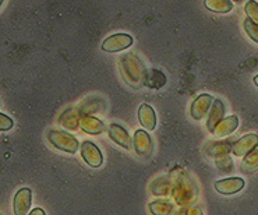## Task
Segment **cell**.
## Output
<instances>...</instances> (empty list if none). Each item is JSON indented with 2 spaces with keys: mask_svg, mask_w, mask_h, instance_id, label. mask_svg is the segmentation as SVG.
<instances>
[{
  "mask_svg": "<svg viewBox=\"0 0 258 215\" xmlns=\"http://www.w3.org/2000/svg\"><path fill=\"white\" fill-rule=\"evenodd\" d=\"M119 67L124 81L133 88H140L145 85L147 81V70L143 60L137 55L126 53L119 60Z\"/></svg>",
  "mask_w": 258,
  "mask_h": 215,
  "instance_id": "cell-1",
  "label": "cell"
},
{
  "mask_svg": "<svg viewBox=\"0 0 258 215\" xmlns=\"http://www.w3.org/2000/svg\"><path fill=\"white\" fill-rule=\"evenodd\" d=\"M197 186L194 185V182L188 175H177L176 176V183L173 186V197L176 203L184 207L196 201L197 198Z\"/></svg>",
  "mask_w": 258,
  "mask_h": 215,
  "instance_id": "cell-2",
  "label": "cell"
},
{
  "mask_svg": "<svg viewBox=\"0 0 258 215\" xmlns=\"http://www.w3.org/2000/svg\"><path fill=\"white\" fill-rule=\"evenodd\" d=\"M46 138L52 147L67 154H76L78 148H81L77 138L64 130H49Z\"/></svg>",
  "mask_w": 258,
  "mask_h": 215,
  "instance_id": "cell-3",
  "label": "cell"
},
{
  "mask_svg": "<svg viewBox=\"0 0 258 215\" xmlns=\"http://www.w3.org/2000/svg\"><path fill=\"white\" fill-rule=\"evenodd\" d=\"M133 145H134V152L140 158L144 159L150 158L154 152V141L147 130H136L133 137Z\"/></svg>",
  "mask_w": 258,
  "mask_h": 215,
  "instance_id": "cell-4",
  "label": "cell"
},
{
  "mask_svg": "<svg viewBox=\"0 0 258 215\" xmlns=\"http://www.w3.org/2000/svg\"><path fill=\"white\" fill-rule=\"evenodd\" d=\"M133 36L128 34H113L102 42V50L108 53H116L126 50L133 45Z\"/></svg>",
  "mask_w": 258,
  "mask_h": 215,
  "instance_id": "cell-5",
  "label": "cell"
},
{
  "mask_svg": "<svg viewBox=\"0 0 258 215\" xmlns=\"http://www.w3.org/2000/svg\"><path fill=\"white\" fill-rule=\"evenodd\" d=\"M214 96L210 94H200V95L192 101L190 107V115L194 120H201L205 115L210 114L211 107L214 105Z\"/></svg>",
  "mask_w": 258,
  "mask_h": 215,
  "instance_id": "cell-6",
  "label": "cell"
},
{
  "mask_svg": "<svg viewBox=\"0 0 258 215\" xmlns=\"http://www.w3.org/2000/svg\"><path fill=\"white\" fill-rule=\"evenodd\" d=\"M81 156L88 164L91 168H101L103 164V155L101 149L98 145L92 143V141H84L81 144Z\"/></svg>",
  "mask_w": 258,
  "mask_h": 215,
  "instance_id": "cell-7",
  "label": "cell"
},
{
  "mask_svg": "<svg viewBox=\"0 0 258 215\" xmlns=\"http://www.w3.org/2000/svg\"><path fill=\"white\" fill-rule=\"evenodd\" d=\"M258 147V136L257 134H246L240 137L230 147V152L236 156H246L251 152L252 149Z\"/></svg>",
  "mask_w": 258,
  "mask_h": 215,
  "instance_id": "cell-8",
  "label": "cell"
},
{
  "mask_svg": "<svg viewBox=\"0 0 258 215\" xmlns=\"http://www.w3.org/2000/svg\"><path fill=\"white\" fill-rule=\"evenodd\" d=\"M108 134L110 140L123 149H127V151L133 149L132 137H130V134L127 133V130L123 126L117 125V123H112L108 127Z\"/></svg>",
  "mask_w": 258,
  "mask_h": 215,
  "instance_id": "cell-9",
  "label": "cell"
},
{
  "mask_svg": "<svg viewBox=\"0 0 258 215\" xmlns=\"http://www.w3.org/2000/svg\"><path fill=\"white\" fill-rule=\"evenodd\" d=\"M32 203V191L28 187L20 189L13 200V211L14 215H27L30 212Z\"/></svg>",
  "mask_w": 258,
  "mask_h": 215,
  "instance_id": "cell-10",
  "label": "cell"
},
{
  "mask_svg": "<svg viewBox=\"0 0 258 215\" xmlns=\"http://www.w3.org/2000/svg\"><path fill=\"white\" fill-rule=\"evenodd\" d=\"M244 186L246 183H244V179H241V178H226V179L216 180L215 190L223 196H232V194H236L243 190Z\"/></svg>",
  "mask_w": 258,
  "mask_h": 215,
  "instance_id": "cell-11",
  "label": "cell"
},
{
  "mask_svg": "<svg viewBox=\"0 0 258 215\" xmlns=\"http://www.w3.org/2000/svg\"><path fill=\"white\" fill-rule=\"evenodd\" d=\"M223 119H225V103L222 102V99L216 98L215 101H214V105L211 107L210 115H208L207 129L214 134L216 126L219 125Z\"/></svg>",
  "mask_w": 258,
  "mask_h": 215,
  "instance_id": "cell-12",
  "label": "cell"
},
{
  "mask_svg": "<svg viewBox=\"0 0 258 215\" xmlns=\"http://www.w3.org/2000/svg\"><path fill=\"white\" fill-rule=\"evenodd\" d=\"M80 127L83 129V132L88 133L91 136H98L105 132V123L102 120L98 119L95 116H90V115L81 116Z\"/></svg>",
  "mask_w": 258,
  "mask_h": 215,
  "instance_id": "cell-13",
  "label": "cell"
},
{
  "mask_svg": "<svg viewBox=\"0 0 258 215\" xmlns=\"http://www.w3.org/2000/svg\"><path fill=\"white\" fill-rule=\"evenodd\" d=\"M138 120L144 130H154L156 126V114L148 103H141L138 107Z\"/></svg>",
  "mask_w": 258,
  "mask_h": 215,
  "instance_id": "cell-14",
  "label": "cell"
},
{
  "mask_svg": "<svg viewBox=\"0 0 258 215\" xmlns=\"http://www.w3.org/2000/svg\"><path fill=\"white\" fill-rule=\"evenodd\" d=\"M237 126H239V119H237V116H234V115L228 116V118H225L219 125L216 126L214 136L218 138L226 137V136L232 134V133L237 129Z\"/></svg>",
  "mask_w": 258,
  "mask_h": 215,
  "instance_id": "cell-15",
  "label": "cell"
},
{
  "mask_svg": "<svg viewBox=\"0 0 258 215\" xmlns=\"http://www.w3.org/2000/svg\"><path fill=\"white\" fill-rule=\"evenodd\" d=\"M150 208V212L152 215H173V205L169 203V201H165V200H155L152 201L148 205Z\"/></svg>",
  "mask_w": 258,
  "mask_h": 215,
  "instance_id": "cell-16",
  "label": "cell"
},
{
  "mask_svg": "<svg viewBox=\"0 0 258 215\" xmlns=\"http://www.w3.org/2000/svg\"><path fill=\"white\" fill-rule=\"evenodd\" d=\"M204 6L214 13H229L233 9V3L230 0H205Z\"/></svg>",
  "mask_w": 258,
  "mask_h": 215,
  "instance_id": "cell-17",
  "label": "cell"
},
{
  "mask_svg": "<svg viewBox=\"0 0 258 215\" xmlns=\"http://www.w3.org/2000/svg\"><path fill=\"white\" fill-rule=\"evenodd\" d=\"M241 171L247 172V174L258 171V147L255 149H252L248 155L244 156L243 164H241Z\"/></svg>",
  "mask_w": 258,
  "mask_h": 215,
  "instance_id": "cell-18",
  "label": "cell"
},
{
  "mask_svg": "<svg viewBox=\"0 0 258 215\" xmlns=\"http://www.w3.org/2000/svg\"><path fill=\"white\" fill-rule=\"evenodd\" d=\"M63 118H67V120H60L61 126H64L66 129H77V126H80V120H81V118H78L74 109L67 111L66 114L63 115Z\"/></svg>",
  "mask_w": 258,
  "mask_h": 215,
  "instance_id": "cell-19",
  "label": "cell"
},
{
  "mask_svg": "<svg viewBox=\"0 0 258 215\" xmlns=\"http://www.w3.org/2000/svg\"><path fill=\"white\" fill-rule=\"evenodd\" d=\"M151 191L155 194V196H168L169 191H170V183L168 180L165 179L163 185H159V179H156L152 186H151Z\"/></svg>",
  "mask_w": 258,
  "mask_h": 215,
  "instance_id": "cell-20",
  "label": "cell"
},
{
  "mask_svg": "<svg viewBox=\"0 0 258 215\" xmlns=\"http://www.w3.org/2000/svg\"><path fill=\"white\" fill-rule=\"evenodd\" d=\"M244 10H246V14L248 20H251L252 23L258 24V3L254 2V0H250L247 2L246 6H244Z\"/></svg>",
  "mask_w": 258,
  "mask_h": 215,
  "instance_id": "cell-21",
  "label": "cell"
},
{
  "mask_svg": "<svg viewBox=\"0 0 258 215\" xmlns=\"http://www.w3.org/2000/svg\"><path fill=\"white\" fill-rule=\"evenodd\" d=\"M244 30H246V34L250 36V39L258 43V24L252 23L251 20H244Z\"/></svg>",
  "mask_w": 258,
  "mask_h": 215,
  "instance_id": "cell-22",
  "label": "cell"
},
{
  "mask_svg": "<svg viewBox=\"0 0 258 215\" xmlns=\"http://www.w3.org/2000/svg\"><path fill=\"white\" fill-rule=\"evenodd\" d=\"M12 127H13L12 118L5 114H0V130H2V132H6V130H10Z\"/></svg>",
  "mask_w": 258,
  "mask_h": 215,
  "instance_id": "cell-23",
  "label": "cell"
},
{
  "mask_svg": "<svg viewBox=\"0 0 258 215\" xmlns=\"http://www.w3.org/2000/svg\"><path fill=\"white\" fill-rule=\"evenodd\" d=\"M186 215H204V214H203L201 208H198V207H191V208L187 209Z\"/></svg>",
  "mask_w": 258,
  "mask_h": 215,
  "instance_id": "cell-24",
  "label": "cell"
},
{
  "mask_svg": "<svg viewBox=\"0 0 258 215\" xmlns=\"http://www.w3.org/2000/svg\"><path fill=\"white\" fill-rule=\"evenodd\" d=\"M28 215H46V212L42 208H34Z\"/></svg>",
  "mask_w": 258,
  "mask_h": 215,
  "instance_id": "cell-25",
  "label": "cell"
},
{
  "mask_svg": "<svg viewBox=\"0 0 258 215\" xmlns=\"http://www.w3.org/2000/svg\"><path fill=\"white\" fill-rule=\"evenodd\" d=\"M252 81H254V84H255V85L258 87V74L255 76V77H254V80H252Z\"/></svg>",
  "mask_w": 258,
  "mask_h": 215,
  "instance_id": "cell-26",
  "label": "cell"
}]
</instances>
